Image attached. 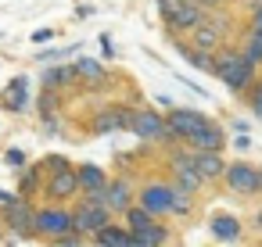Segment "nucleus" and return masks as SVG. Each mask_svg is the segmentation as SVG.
<instances>
[{"instance_id":"nucleus-17","label":"nucleus","mask_w":262,"mask_h":247,"mask_svg":"<svg viewBox=\"0 0 262 247\" xmlns=\"http://www.w3.org/2000/svg\"><path fill=\"white\" fill-rule=\"evenodd\" d=\"M94 243H101V247H137V236H133V229L122 222V226H115V222H108L104 229H97L94 236H90Z\"/></svg>"},{"instance_id":"nucleus-6","label":"nucleus","mask_w":262,"mask_h":247,"mask_svg":"<svg viewBox=\"0 0 262 247\" xmlns=\"http://www.w3.org/2000/svg\"><path fill=\"white\" fill-rule=\"evenodd\" d=\"M223 183L237 197H262V168H255L248 161H226Z\"/></svg>"},{"instance_id":"nucleus-19","label":"nucleus","mask_w":262,"mask_h":247,"mask_svg":"<svg viewBox=\"0 0 262 247\" xmlns=\"http://www.w3.org/2000/svg\"><path fill=\"white\" fill-rule=\"evenodd\" d=\"M187 40H190V43H194L198 51H212V54H215V51H219V47L226 43V36H223V33H219L215 26H208V22H201V26H198V29H194V33L187 36Z\"/></svg>"},{"instance_id":"nucleus-12","label":"nucleus","mask_w":262,"mask_h":247,"mask_svg":"<svg viewBox=\"0 0 262 247\" xmlns=\"http://www.w3.org/2000/svg\"><path fill=\"white\" fill-rule=\"evenodd\" d=\"M208 233H212V240H215V243H237V240H241V233H244V226H241V218H237V215L215 211V215L208 218Z\"/></svg>"},{"instance_id":"nucleus-39","label":"nucleus","mask_w":262,"mask_h":247,"mask_svg":"<svg viewBox=\"0 0 262 247\" xmlns=\"http://www.w3.org/2000/svg\"><path fill=\"white\" fill-rule=\"evenodd\" d=\"M194 4H201V0H194Z\"/></svg>"},{"instance_id":"nucleus-34","label":"nucleus","mask_w":262,"mask_h":247,"mask_svg":"<svg viewBox=\"0 0 262 247\" xmlns=\"http://www.w3.org/2000/svg\"><path fill=\"white\" fill-rule=\"evenodd\" d=\"M251 229L262 233V204H255V215H251Z\"/></svg>"},{"instance_id":"nucleus-8","label":"nucleus","mask_w":262,"mask_h":247,"mask_svg":"<svg viewBox=\"0 0 262 247\" xmlns=\"http://www.w3.org/2000/svg\"><path fill=\"white\" fill-rule=\"evenodd\" d=\"M0 218H4V226L18 236H36L33 233V222H36V201L29 197H15L8 208H0Z\"/></svg>"},{"instance_id":"nucleus-25","label":"nucleus","mask_w":262,"mask_h":247,"mask_svg":"<svg viewBox=\"0 0 262 247\" xmlns=\"http://www.w3.org/2000/svg\"><path fill=\"white\" fill-rule=\"evenodd\" d=\"M176 186V183H172ZM194 215V193H187V190H180L176 186V201H172V218H190Z\"/></svg>"},{"instance_id":"nucleus-10","label":"nucleus","mask_w":262,"mask_h":247,"mask_svg":"<svg viewBox=\"0 0 262 247\" xmlns=\"http://www.w3.org/2000/svg\"><path fill=\"white\" fill-rule=\"evenodd\" d=\"M112 218H115V215H112L104 204L79 201V204L72 208V229H76V233H83V236H94V233H97V229H104Z\"/></svg>"},{"instance_id":"nucleus-24","label":"nucleus","mask_w":262,"mask_h":247,"mask_svg":"<svg viewBox=\"0 0 262 247\" xmlns=\"http://www.w3.org/2000/svg\"><path fill=\"white\" fill-rule=\"evenodd\" d=\"M76 176H79V190H97V186H104L112 176L101 168V165H76Z\"/></svg>"},{"instance_id":"nucleus-21","label":"nucleus","mask_w":262,"mask_h":247,"mask_svg":"<svg viewBox=\"0 0 262 247\" xmlns=\"http://www.w3.org/2000/svg\"><path fill=\"white\" fill-rule=\"evenodd\" d=\"M72 65H76V76H79L83 83H90V86H104V83H108V68H104V61L79 58V61H72Z\"/></svg>"},{"instance_id":"nucleus-36","label":"nucleus","mask_w":262,"mask_h":247,"mask_svg":"<svg viewBox=\"0 0 262 247\" xmlns=\"http://www.w3.org/2000/svg\"><path fill=\"white\" fill-rule=\"evenodd\" d=\"M251 126H248V118H233V133H248Z\"/></svg>"},{"instance_id":"nucleus-5","label":"nucleus","mask_w":262,"mask_h":247,"mask_svg":"<svg viewBox=\"0 0 262 247\" xmlns=\"http://www.w3.org/2000/svg\"><path fill=\"white\" fill-rule=\"evenodd\" d=\"M172 201H176V186L172 179H147L137 190V204H144L151 215L158 218H172Z\"/></svg>"},{"instance_id":"nucleus-7","label":"nucleus","mask_w":262,"mask_h":247,"mask_svg":"<svg viewBox=\"0 0 262 247\" xmlns=\"http://www.w3.org/2000/svg\"><path fill=\"white\" fill-rule=\"evenodd\" d=\"M165 122H169V143H187L208 122V115L205 111H194V108H169Z\"/></svg>"},{"instance_id":"nucleus-38","label":"nucleus","mask_w":262,"mask_h":247,"mask_svg":"<svg viewBox=\"0 0 262 247\" xmlns=\"http://www.w3.org/2000/svg\"><path fill=\"white\" fill-rule=\"evenodd\" d=\"M223 4H230V8H233V4H241V0H223Z\"/></svg>"},{"instance_id":"nucleus-37","label":"nucleus","mask_w":262,"mask_h":247,"mask_svg":"<svg viewBox=\"0 0 262 247\" xmlns=\"http://www.w3.org/2000/svg\"><path fill=\"white\" fill-rule=\"evenodd\" d=\"M11 201H15V197H11V193H8V190H0V208H8V204H11Z\"/></svg>"},{"instance_id":"nucleus-30","label":"nucleus","mask_w":262,"mask_h":247,"mask_svg":"<svg viewBox=\"0 0 262 247\" xmlns=\"http://www.w3.org/2000/svg\"><path fill=\"white\" fill-rule=\"evenodd\" d=\"M54 40V29H36L33 33V43H51Z\"/></svg>"},{"instance_id":"nucleus-27","label":"nucleus","mask_w":262,"mask_h":247,"mask_svg":"<svg viewBox=\"0 0 262 247\" xmlns=\"http://www.w3.org/2000/svg\"><path fill=\"white\" fill-rule=\"evenodd\" d=\"M40 165H43V172H47V176H51V172H61V168H69V165H72V161H69V158H65V154H47V158H43V161H40Z\"/></svg>"},{"instance_id":"nucleus-4","label":"nucleus","mask_w":262,"mask_h":247,"mask_svg":"<svg viewBox=\"0 0 262 247\" xmlns=\"http://www.w3.org/2000/svg\"><path fill=\"white\" fill-rule=\"evenodd\" d=\"M129 133L140 136V140H147V143H169V122L155 108H133L129 111Z\"/></svg>"},{"instance_id":"nucleus-33","label":"nucleus","mask_w":262,"mask_h":247,"mask_svg":"<svg viewBox=\"0 0 262 247\" xmlns=\"http://www.w3.org/2000/svg\"><path fill=\"white\" fill-rule=\"evenodd\" d=\"M248 29L262 33V11H251V15H248Z\"/></svg>"},{"instance_id":"nucleus-11","label":"nucleus","mask_w":262,"mask_h":247,"mask_svg":"<svg viewBox=\"0 0 262 247\" xmlns=\"http://www.w3.org/2000/svg\"><path fill=\"white\" fill-rule=\"evenodd\" d=\"M72 197H79V176H76V165H69V168H61V172H51L47 176V183H43V197L40 201H72Z\"/></svg>"},{"instance_id":"nucleus-22","label":"nucleus","mask_w":262,"mask_h":247,"mask_svg":"<svg viewBox=\"0 0 262 247\" xmlns=\"http://www.w3.org/2000/svg\"><path fill=\"white\" fill-rule=\"evenodd\" d=\"M237 51L255 65V68H262V33H255V29H244L241 36H237Z\"/></svg>"},{"instance_id":"nucleus-18","label":"nucleus","mask_w":262,"mask_h":247,"mask_svg":"<svg viewBox=\"0 0 262 247\" xmlns=\"http://www.w3.org/2000/svg\"><path fill=\"white\" fill-rule=\"evenodd\" d=\"M0 104H4L11 115H22V111L29 108V79H26V76L11 79V83H8V90L0 93Z\"/></svg>"},{"instance_id":"nucleus-2","label":"nucleus","mask_w":262,"mask_h":247,"mask_svg":"<svg viewBox=\"0 0 262 247\" xmlns=\"http://www.w3.org/2000/svg\"><path fill=\"white\" fill-rule=\"evenodd\" d=\"M33 233L43 236V240H58L65 233H72V208L58 204V201H43L36 204V222H33Z\"/></svg>"},{"instance_id":"nucleus-3","label":"nucleus","mask_w":262,"mask_h":247,"mask_svg":"<svg viewBox=\"0 0 262 247\" xmlns=\"http://www.w3.org/2000/svg\"><path fill=\"white\" fill-rule=\"evenodd\" d=\"M169 179H172L180 190L194 193V197L205 190V179H201V172H198V165H194V151H190V147H176V151L169 154Z\"/></svg>"},{"instance_id":"nucleus-1","label":"nucleus","mask_w":262,"mask_h":247,"mask_svg":"<svg viewBox=\"0 0 262 247\" xmlns=\"http://www.w3.org/2000/svg\"><path fill=\"white\" fill-rule=\"evenodd\" d=\"M258 72L262 68H255L237 47H230V43H223L219 51H215V65H212V76L226 86V93H233V97H244L248 90H251V83L258 79Z\"/></svg>"},{"instance_id":"nucleus-23","label":"nucleus","mask_w":262,"mask_h":247,"mask_svg":"<svg viewBox=\"0 0 262 247\" xmlns=\"http://www.w3.org/2000/svg\"><path fill=\"white\" fill-rule=\"evenodd\" d=\"M76 79H79L76 76V65H54V68L43 72V86L47 90H69Z\"/></svg>"},{"instance_id":"nucleus-29","label":"nucleus","mask_w":262,"mask_h":247,"mask_svg":"<svg viewBox=\"0 0 262 247\" xmlns=\"http://www.w3.org/2000/svg\"><path fill=\"white\" fill-rule=\"evenodd\" d=\"M4 161H8V165H11V168H22V165H26V154H22V151H18V147H11V151H8V154H4Z\"/></svg>"},{"instance_id":"nucleus-35","label":"nucleus","mask_w":262,"mask_h":247,"mask_svg":"<svg viewBox=\"0 0 262 247\" xmlns=\"http://www.w3.org/2000/svg\"><path fill=\"white\" fill-rule=\"evenodd\" d=\"M241 4H244L248 15H251V11H262V0H241Z\"/></svg>"},{"instance_id":"nucleus-32","label":"nucleus","mask_w":262,"mask_h":247,"mask_svg":"<svg viewBox=\"0 0 262 247\" xmlns=\"http://www.w3.org/2000/svg\"><path fill=\"white\" fill-rule=\"evenodd\" d=\"M233 151H251V140H248V133H237V140H233Z\"/></svg>"},{"instance_id":"nucleus-16","label":"nucleus","mask_w":262,"mask_h":247,"mask_svg":"<svg viewBox=\"0 0 262 247\" xmlns=\"http://www.w3.org/2000/svg\"><path fill=\"white\" fill-rule=\"evenodd\" d=\"M43 183H47V172L43 165H22L18 172V197H29V201H40L43 197Z\"/></svg>"},{"instance_id":"nucleus-26","label":"nucleus","mask_w":262,"mask_h":247,"mask_svg":"<svg viewBox=\"0 0 262 247\" xmlns=\"http://www.w3.org/2000/svg\"><path fill=\"white\" fill-rule=\"evenodd\" d=\"M241 101H244V104H248V111H251V115L262 122V72H258V79L251 83V90H248Z\"/></svg>"},{"instance_id":"nucleus-15","label":"nucleus","mask_w":262,"mask_h":247,"mask_svg":"<svg viewBox=\"0 0 262 247\" xmlns=\"http://www.w3.org/2000/svg\"><path fill=\"white\" fill-rule=\"evenodd\" d=\"M190 151H194V147H190ZM194 165H198L205 186H208V183H223V172H226L223 151H194Z\"/></svg>"},{"instance_id":"nucleus-31","label":"nucleus","mask_w":262,"mask_h":247,"mask_svg":"<svg viewBox=\"0 0 262 247\" xmlns=\"http://www.w3.org/2000/svg\"><path fill=\"white\" fill-rule=\"evenodd\" d=\"M101 54H104V61H115V47H112L108 36H101Z\"/></svg>"},{"instance_id":"nucleus-14","label":"nucleus","mask_w":262,"mask_h":247,"mask_svg":"<svg viewBox=\"0 0 262 247\" xmlns=\"http://www.w3.org/2000/svg\"><path fill=\"white\" fill-rule=\"evenodd\" d=\"M187 147H194V151H223V147H226V129L208 118V122L187 140Z\"/></svg>"},{"instance_id":"nucleus-13","label":"nucleus","mask_w":262,"mask_h":247,"mask_svg":"<svg viewBox=\"0 0 262 247\" xmlns=\"http://www.w3.org/2000/svg\"><path fill=\"white\" fill-rule=\"evenodd\" d=\"M129 111H133V108H104V111H97V115H94L90 129H94L97 136H108V133L129 129Z\"/></svg>"},{"instance_id":"nucleus-9","label":"nucleus","mask_w":262,"mask_h":247,"mask_svg":"<svg viewBox=\"0 0 262 247\" xmlns=\"http://www.w3.org/2000/svg\"><path fill=\"white\" fill-rule=\"evenodd\" d=\"M133 204H137V183L129 176H112L104 183V208L112 215H126Z\"/></svg>"},{"instance_id":"nucleus-20","label":"nucleus","mask_w":262,"mask_h":247,"mask_svg":"<svg viewBox=\"0 0 262 247\" xmlns=\"http://www.w3.org/2000/svg\"><path fill=\"white\" fill-rule=\"evenodd\" d=\"M122 218H126V226L133 229V236H144V233H151V229L162 222V218H158V215H151L144 204H133V208H129Z\"/></svg>"},{"instance_id":"nucleus-28","label":"nucleus","mask_w":262,"mask_h":247,"mask_svg":"<svg viewBox=\"0 0 262 247\" xmlns=\"http://www.w3.org/2000/svg\"><path fill=\"white\" fill-rule=\"evenodd\" d=\"M69 54H76V47H61V51H40V54H36V61H61V58H69Z\"/></svg>"}]
</instances>
